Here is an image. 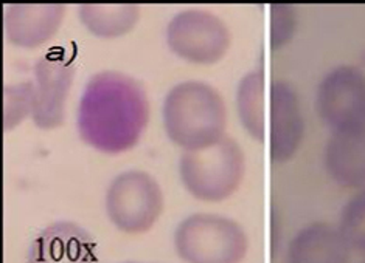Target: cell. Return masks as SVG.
Listing matches in <instances>:
<instances>
[{
	"mask_svg": "<svg viewBox=\"0 0 365 263\" xmlns=\"http://www.w3.org/2000/svg\"><path fill=\"white\" fill-rule=\"evenodd\" d=\"M151 105L131 75L103 70L88 79L76 109L81 141L104 155L133 151L150 124Z\"/></svg>",
	"mask_w": 365,
	"mask_h": 263,
	"instance_id": "cell-1",
	"label": "cell"
},
{
	"mask_svg": "<svg viewBox=\"0 0 365 263\" xmlns=\"http://www.w3.org/2000/svg\"><path fill=\"white\" fill-rule=\"evenodd\" d=\"M229 110L221 92L199 79L178 82L162 102V126L182 152L201 151L225 138Z\"/></svg>",
	"mask_w": 365,
	"mask_h": 263,
	"instance_id": "cell-2",
	"label": "cell"
},
{
	"mask_svg": "<svg viewBox=\"0 0 365 263\" xmlns=\"http://www.w3.org/2000/svg\"><path fill=\"white\" fill-rule=\"evenodd\" d=\"M246 169V154L230 136L201 151L182 152L178 164L182 186L202 203L229 200L241 188Z\"/></svg>",
	"mask_w": 365,
	"mask_h": 263,
	"instance_id": "cell-3",
	"label": "cell"
},
{
	"mask_svg": "<svg viewBox=\"0 0 365 263\" xmlns=\"http://www.w3.org/2000/svg\"><path fill=\"white\" fill-rule=\"evenodd\" d=\"M173 248L184 263H242L249 254L250 240L235 218L195 213L176 226Z\"/></svg>",
	"mask_w": 365,
	"mask_h": 263,
	"instance_id": "cell-4",
	"label": "cell"
},
{
	"mask_svg": "<svg viewBox=\"0 0 365 263\" xmlns=\"http://www.w3.org/2000/svg\"><path fill=\"white\" fill-rule=\"evenodd\" d=\"M165 209V194L154 175L142 169L117 173L104 192V213L117 231L142 235L151 231Z\"/></svg>",
	"mask_w": 365,
	"mask_h": 263,
	"instance_id": "cell-5",
	"label": "cell"
},
{
	"mask_svg": "<svg viewBox=\"0 0 365 263\" xmlns=\"http://www.w3.org/2000/svg\"><path fill=\"white\" fill-rule=\"evenodd\" d=\"M168 50L184 63L215 65L227 56L232 31L222 17L205 8H185L178 11L165 26Z\"/></svg>",
	"mask_w": 365,
	"mask_h": 263,
	"instance_id": "cell-6",
	"label": "cell"
},
{
	"mask_svg": "<svg viewBox=\"0 0 365 263\" xmlns=\"http://www.w3.org/2000/svg\"><path fill=\"white\" fill-rule=\"evenodd\" d=\"M314 110L329 134L365 130V70L353 64L327 70L316 85Z\"/></svg>",
	"mask_w": 365,
	"mask_h": 263,
	"instance_id": "cell-7",
	"label": "cell"
},
{
	"mask_svg": "<svg viewBox=\"0 0 365 263\" xmlns=\"http://www.w3.org/2000/svg\"><path fill=\"white\" fill-rule=\"evenodd\" d=\"M31 122L41 130H55L66 122L67 104L75 81V63L64 51H47L33 67Z\"/></svg>",
	"mask_w": 365,
	"mask_h": 263,
	"instance_id": "cell-8",
	"label": "cell"
},
{
	"mask_svg": "<svg viewBox=\"0 0 365 263\" xmlns=\"http://www.w3.org/2000/svg\"><path fill=\"white\" fill-rule=\"evenodd\" d=\"M307 135V118L297 89L288 79L269 84L266 143L271 161L284 164L300 152Z\"/></svg>",
	"mask_w": 365,
	"mask_h": 263,
	"instance_id": "cell-9",
	"label": "cell"
},
{
	"mask_svg": "<svg viewBox=\"0 0 365 263\" xmlns=\"http://www.w3.org/2000/svg\"><path fill=\"white\" fill-rule=\"evenodd\" d=\"M67 14L61 4H11L5 6L4 33L10 45L34 50L56 36Z\"/></svg>",
	"mask_w": 365,
	"mask_h": 263,
	"instance_id": "cell-10",
	"label": "cell"
},
{
	"mask_svg": "<svg viewBox=\"0 0 365 263\" xmlns=\"http://www.w3.org/2000/svg\"><path fill=\"white\" fill-rule=\"evenodd\" d=\"M93 235L73 222H56L30 243L27 263H98Z\"/></svg>",
	"mask_w": 365,
	"mask_h": 263,
	"instance_id": "cell-11",
	"label": "cell"
},
{
	"mask_svg": "<svg viewBox=\"0 0 365 263\" xmlns=\"http://www.w3.org/2000/svg\"><path fill=\"white\" fill-rule=\"evenodd\" d=\"M284 263H353V251L337 225L312 222L291 237Z\"/></svg>",
	"mask_w": 365,
	"mask_h": 263,
	"instance_id": "cell-12",
	"label": "cell"
},
{
	"mask_svg": "<svg viewBox=\"0 0 365 263\" xmlns=\"http://www.w3.org/2000/svg\"><path fill=\"white\" fill-rule=\"evenodd\" d=\"M322 164L336 186L351 192L365 189V130L329 134Z\"/></svg>",
	"mask_w": 365,
	"mask_h": 263,
	"instance_id": "cell-13",
	"label": "cell"
},
{
	"mask_svg": "<svg viewBox=\"0 0 365 263\" xmlns=\"http://www.w3.org/2000/svg\"><path fill=\"white\" fill-rule=\"evenodd\" d=\"M269 85L262 68L245 73L235 89V110L241 127L258 143L266 141Z\"/></svg>",
	"mask_w": 365,
	"mask_h": 263,
	"instance_id": "cell-14",
	"label": "cell"
},
{
	"mask_svg": "<svg viewBox=\"0 0 365 263\" xmlns=\"http://www.w3.org/2000/svg\"><path fill=\"white\" fill-rule=\"evenodd\" d=\"M142 10L134 4H83L78 6V19L93 38L120 39L131 33L140 22Z\"/></svg>",
	"mask_w": 365,
	"mask_h": 263,
	"instance_id": "cell-15",
	"label": "cell"
},
{
	"mask_svg": "<svg viewBox=\"0 0 365 263\" xmlns=\"http://www.w3.org/2000/svg\"><path fill=\"white\" fill-rule=\"evenodd\" d=\"M336 225L353 254L365 259V189L351 192L341 208Z\"/></svg>",
	"mask_w": 365,
	"mask_h": 263,
	"instance_id": "cell-16",
	"label": "cell"
},
{
	"mask_svg": "<svg viewBox=\"0 0 365 263\" xmlns=\"http://www.w3.org/2000/svg\"><path fill=\"white\" fill-rule=\"evenodd\" d=\"M33 85L31 81L6 84L4 89V127L10 132L25 119H31Z\"/></svg>",
	"mask_w": 365,
	"mask_h": 263,
	"instance_id": "cell-17",
	"label": "cell"
},
{
	"mask_svg": "<svg viewBox=\"0 0 365 263\" xmlns=\"http://www.w3.org/2000/svg\"><path fill=\"white\" fill-rule=\"evenodd\" d=\"M299 30V11L294 5L277 4L269 10L267 41L272 51H280L294 41Z\"/></svg>",
	"mask_w": 365,
	"mask_h": 263,
	"instance_id": "cell-18",
	"label": "cell"
},
{
	"mask_svg": "<svg viewBox=\"0 0 365 263\" xmlns=\"http://www.w3.org/2000/svg\"><path fill=\"white\" fill-rule=\"evenodd\" d=\"M125 263H143V262H125Z\"/></svg>",
	"mask_w": 365,
	"mask_h": 263,
	"instance_id": "cell-19",
	"label": "cell"
},
{
	"mask_svg": "<svg viewBox=\"0 0 365 263\" xmlns=\"http://www.w3.org/2000/svg\"><path fill=\"white\" fill-rule=\"evenodd\" d=\"M359 263H365V259H364V260H361V262H359Z\"/></svg>",
	"mask_w": 365,
	"mask_h": 263,
	"instance_id": "cell-20",
	"label": "cell"
}]
</instances>
